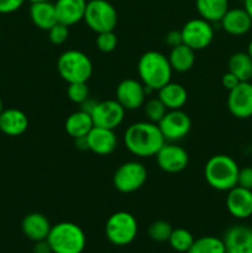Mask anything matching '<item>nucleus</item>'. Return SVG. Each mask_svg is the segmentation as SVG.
Listing matches in <instances>:
<instances>
[{
    "mask_svg": "<svg viewBox=\"0 0 252 253\" xmlns=\"http://www.w3.org/2000/svg\"><path fill=\"white\" fill-rule=\"evenodd\" d=\"M143 108H145V115L147 116V120L155 124L160 123L168 111V109L166 108V105L161 101L158 96L146 100L143 104Z\"/></svg>",
    "mask_w": 252,
    "mask_h": 253,
    "instance_id": "c756f323",
    "label": "nucleus"
},
{
    "mask_svg": "<svg viewBox=\"0 0 252 253\" xmlns=\"http://www.w3.org/2000/svg\"><path fill=\"white\" fill-rule=\"evenodd\" d=\"M165 41L170 48L178 46V44H182L183 39H182V32H180V30H172V31L168 32L165 37Z\"/></svg>",
    "mask_w": 252,
    "mask_h": 253,
    "instance_id": "e433bc0d",
    "label": "nucleus"
},
{
    "mask_svg": "<svg viewBox=\"0 0 252 253\" xmlns=\"http://www.w3.org/2000/svg\"><path fill=\"white\" fill-rule=\"evenodd\" d=\"M124 143L133 156L148 158L157 155L166 140L157 124L147 120L131 124L124 133Z\"/></svg>",
    "mask_w": 252,
    "mask_h": 253,
    "instance_id": "f257e3e1",
    "label": "nucleus"
},
{
    "mask_svg": "<svg viewBox=\"0 0 252 253\" xmlns=\"http://www.w3.org/2000/svg\"><path fill=\"white\" fill-rule=\"evenodd\" d=\"M47 32H48V39L49 41H51V43L59 46V44H63L64 42L68 40L69 26L61 24V22H57V24L54 25V26H52Z\"/></svg>",
    "mask_w": 252,
    "mask_h": 253,
    "instance_id": "72a5a7b5",
    "label": "nucleus"
},
{
    "mask_svg": "<svg viewBox=\"0 0 252 253\" xmlns=\"http://www.w3.org/2000/svg\"><path fill=\"white\" fill-rule=\"evenodd\" d=\"M125 109L118 103L116 99L96 101L90 115L94 126L115 130L123 124L125 118Z\"/></svg>",
    "mask_w": 252,
    "mask_h": 253,
    "instance_id": "ddd939ff",
    "label": "nucleus"
},
{
    "mask_svg": "<svg viewBox=\"0 0 252 253\" xmlns=\"http://www.w3.org/2000/svg\"><path fill=\"white\" fill-rule=\"evenodd\" d=\"M158 91V98L161 99L168 110H178L187 104L188 91L182 84L170 81Z\"/></svg>",
    "mask_w": 252,
    "mask_h": 253,
    "instance_id": "5701e85b",
    "label": "nucleus"
},
{
    "mask_svg": "<svg viewBox=\"0 0 252 253\" xmlns=\"http://www.w3.org/2000/svg\"><path fill=\"white\" fill-rule=\"evenodd\" d=\"M57 71L67 83H88L93 74V62L88 54L78 49L64 51L57 59Z\"/></svg>",
    "mask_w": 252,
    "mask_h": 253,
    "instance_id": "39448f33",
    "label": "nucleus"
},
{
    "mask_svg": "<svg viewBox=\"0 0 252 253\" xmlns=\"http://www.w3.org/2000/svg\"><path fill=\"white\" fill-rule=\"evenodd\" d=\"M155 157L158 167L163 172L169 173V174L182 172L188 167V163H189L188 152L175 142H166Z\"/></svg>",
    "mask_w": 252,
    "mask_h": 253,
    "instance_id": "9b49d317",
    "label": "nucleus"
},
{
    "mask_svg": "<svg viewBox=\"0 0 252 253\" xmlns=\"http://www.w3.org/2000/svg\"><path fill=\"white\" fill-rule=\"evenodd\" d=\"M187 253H226L222 239L215 236H203L194 240Z\"/></svg>",
    "mask_w": 252,
    "mask_h": 253,
    "instance_id": "cd10ccee",
    "label": "nucleus"
},
{
    "mask_svg": "<svg viewBox=\"0 0 252 253\" xmlns=\"http://www.w3.org/2000/svg\"><path fill=\"white\" fill-rule=\"evenodd\" d=\"M237 185L246 189L252 190V167L247 166V167L240 168L239 178H237Z\"/></svg>",
    "mask_w": 252,
    "mask_h": 253,
    "instance_id": "f704fd0d",
    "label": "nucleus"
},
{
    "mask_svg": "<svg viewBox=\"0 0 252 253\" xmlns=\"http://www.w3.org/2000/svg\"><path fill=\"white\" fill-rule=\"evenodd\" d=\"M51 227L49 220L41 212H30L24 217L21 222L24 235L34 242L47 240Z\"/></svg>",
    "mask_w": 252,
    "mask_h": 253,
    "instance_id": "412c9836",
    "label": "nucleus"
},
{
    "mask_svg": "<svg viewBox=\"0 0 252 253\" xmlns=\"http://www.w3.org/2000/svg\"><path fill=\"white\" fill-rule=\"evenodd\" d=\"M180 32H182L183 43L194 49L195 52L209 47L214 40V29L211 22L202 17L192 19L185 22L180 29Z\"/></svg>",
    "mask_w": 252,
    "mask_h": 253,
    "instance_id": "1a4fd4ad",
    "label": "nucleus"
},
{
    "mask_svg": "<svg viewBox=\"0 0 252 253\" xmlns=\"http://www.w3.org/2000/svg\"><path fill=\"white\" fill-rule=\"evenodd\" d=\"M227 109L234 118H252V82H240L234 89L229 90Z\"/></svg>",
    "mask_w": 252,
    "mask_h": 253,
    "instance_id": "4468645a",
    "label": "nucleus"
},
{
    "mask_svg": "<svg viewBox=\"0 0 252 253\" xmlns=\"http://www.w3.org/2000/svg\"><path fill=\"white\" fill-rule=\"evenodd\" d=\"M168 61H169L173 72L185 73V72L190 71L194 66L195 51L184 43L178 44V46L170 48Z\"/></svg>",
    "mask_w": 252,
    "mask_h": 253,
    "instance_id": "393cba45",
    "label": "nucleus"
},
{
    "mask_svg": "<svg viewBox=\"0 0 252 253\" xmlns=\"http://www.w3.org/2000/svg\"><path fill=\"white\" fill-rule=\"evenodd\" d=\"M47 242L52 253H82L85 249L86 237L79 225L63 221L51 227Z\"/></svg>",
    "mask_w": 252,
    "mask_h": 253,
    "instance_id": "20e7f679",
    "label": "nucleus"
},
{
    "mask_svg": "<svg viewBox=\"0 0 252 253\" xmlns=\"http://www.w3.org/2000/svg\"><path fill=\"white\" fill-rule=\"evenodd\" d=\"M86 0H56L54 7L58 22L73 26L84 19L86 9Z\"/></svg>",
    "mask_w": 252,
    "mask_h": 253,
    "instance_id": "aec40b11",
    "label": "nucleus"
},
{
    "mask_svg": "<svg viewBox=\"0 0 252 253\" xmlns=\"http://www.w3.org/2000/svg\"><path fill=\"white\" fill-rule=\"evenodd\" d=\"M195 7L199 16L209 22H220L230 9L229 0H195Z\"/></svg>",
    "mask_w": 252,
    "mask_h": 253,
    "instance_id": "a878e982",
    "label": "nucleus"
},
{
    "mask_svg": "<svg viewBox=\"0 0 252 253\" xmlns=\"http://www.w3.org/2000/svg\"><path fill=\"white\" fill-rule=\"evenodd\" d=\"M29 118L22 110L16 108L4 109L0 114V131L6 136L16 137L26 132Z\"/></svg>",
    "mask_w": 252,
    "mask_h": 253,
    "instance_id": "6ab92c4d",
    "label": "nucleus"
},
{
    "mask_svg": "<svg viewBox=\"0 0 252 253\" xmlns=\"http://www.w3.org/2000/svg\"><path fill=\"white\" fill-rule=\"evenodd\" d=\"M239 83H240L239 78H237L235 74H232L231 72H229V71H227L226 73L221 77L222 86H224L225 89H227V90H231V89H234Z\"/></svg>",
    "mask_w": 252,
    "mask_h": 253,
    "instance_id": "4c0bfd02",
    "label": "nucleus"
},
{
    "mask_svg": "<svg viewBox=\"0 0 252 253\" xmlns=\"http://www.w3.org/2000/svg\"><path fill=\"white\" fill-rule=\"evenodd\" d=\"M227 71L239 78L240 82H251L252 58L247 52H236L231 54L227 62Z\"/></svg>",
    "mask_w": 252,
    "mask_h": 253,
    "instance_id": "bb28decb",
    "label": "nucleus"
},
{
    "mask_svg": "<svg viewBox=\"0 0 252 253\" xmlns=\"http://www.w3.org/2000/svg\"><path fill=\"white\" fill-rule=\"evenodd\" d=\"M240 167L227 155H215L208 160L204 167V178L208 184L219 192H229L237 185Z\"/></svg>",
    "mask_w": 252,
    "mask_h": 253,
    "instance_id": "7ed1b4c3",
    "label": "nucleus"
},
{
    "mask_svg": "<svg viewBox=\"0 0 252 253\" xmlns=\"http://www.w3.org/2000/svg\"><path fill=\"white\" fill-rule=\"evenodd\" d=\"M147 180V169L137 161H128L116 168L113 175V184L118 192L131 194L137 192Z\"/></svg>",
    "mask_w": 252,
    "mask_h": 253,
    "instance_id": "6e6552de",
    "label": "nucleus"
},
{
    "mask_svg": "<svg viewBox=\"0 0 252 253\" xmlns=\"http://www.w3.org/2000/svg\"><path fill=\"white\" fill-rule=\"evenodd\" d=\"M88 150L98 156H109L118 147V137L114 130L94 126L85 136Z\"/></svg>",
    "mask_w": 252,
    "mask_h": 253,
    "instance_id": "dca6fc26",
    "label": "nucleus"
},
{
    "mask_svg": "<svg viewBox=\"0 0 252 253\" xmlns=\"http://www.w3.org/2000/svg\"><path fill=\"white\" fill-rule=\"evenodd\" d=\"M244 9L252 19V0H244Z\"/></svg>",
    "mask_w": 252,
    "mask_h": 253,
    "instance_id": "ea45409f",
    "label": "nucleus"
},
{
    "mask_svg": "<svg viewBox=\"0 0 252 253\" xmlns=\"http://www.w3.org/2000/svg\"><path fill=\"white\" fill-rule=\"evenodd\" d=\"M34 253H52V250H51V247H49L47 240L35 242Z\"/></svg>",
    "mask_w": 252,
    "mask_h": 253,
    "instance_id": "58836bf2",
    "label": "nucleus"
},
{
    "mask_svg": "<svg viewBox=\"0 0 252 253\" xmlns=\"http://www.w3.org/2000/svg\"><path fill=\"white\" fill-rule=\"evenodd\" d=\"M194 240L195 239L193 237L192 232L183 229V227H178V229H173L168 242H169L170 247H172L174 251L180 253H187L189 251L190 247H192Z\"/></svg>",
    "mask_w": 252,
    "mask_h": 253,
    "instance_id": "c85d7f7f",
    "label": "nucleus"
},
{
    "mask_svg": "<svg viewBox=\"0 0 252 253\" xmlns=\"http://www.w3.org/2000/svg\"><path fill=\"white\" fill-rule=\"evenodd\" d=\"M137 73L148 91H157L172 81L173 69L165 54L158 51H147L138 59Z\"/></svg>",
    "mask_w": 252,
    "mask_h": 253,
    "instance_id": "f03ea898",
    "label": "nucleus"
},
{
    "mask_svg": "<svg viewBox=\"0 0 252 253\" xmlns=\"http://www.w3.org/2000/svg\"><path fill=\"white\" fill-rule=\"evenodd\" d=\"M67 96L69 100L73 101L74 104H82L89 99V86L88 83L79 82V83H69L67 86Z\"/></svg>",
    "mask_w": 252,
    "mask_h": 253,
    "instance_id": "2f4dec72",
    "label": "nucleus"
},
{
    "mask_svg": "<svg viewBox=\"0 0 252 253\" xmlns=\"http://www.w3.org/2000/svg\"><path fill=\"white\" fill-rule=\"evenodd\" d=\"M173 231V227L169 222L165 220H157L153 221L148 227V235L151 239L156 242H166L169 240L170 234Z\"/></svg>",
    "mask_w": 252,
    "mask_h": 253,
    "instance_id": "7c9ffc66",
    "label": "nucleus"
},
{
    "mask_svg": "<svg viewBox=\"0 0 252 253\" xmlns=\"http://www.w3.org/2000/svg\"><path fill=\"white\" fill-rule=\"evenodd\" d=\"M246 52L249 53V56L252 58V40L249 42V44H247V51Z\"/></svg>",
    "mask_w": 252,
    "mask_h": 253,
    "instance_id": "a19ab883",
    "label": "nucleus"
},
{
    "mask_svg": "<svg viewBox=\"0 0 252 253\" xmlns=\"http://www.w3.org/2000/svg\"><path fill=\"white\" fill-rule=\"evenodd\" d=\"M95 43L99 51L103 53H110L118 47V36L114 31L100 32L96 34Z\"/></svg>",
    "mask_w": 252,
    "mask_h": 253,
    "instance_id": "473e14b6",
    "label": "nucleus"
},
{
    "mask_svg": "<svg viewBox=\"0 0 252 253\" xmlns=\"http://www.w3.org/2000/svg\"><path fill=\"white\" fill-rule=\"evenodd\" d=\"M157 125L166 142H177L190 132L192 119L182 109L168 110Z\"/></svg>",
    "mask_w": 252,
    "mask_h": 253,
    "instance_id": "9d476101",
    "label": "nucleus"
},
{
    "mask_svg": "<svg viewBox=\"0 0 252 253\" xmlns=\"http://www.w3.org/2000/svg\"><path fill=\"white\" fill-rule=\"evenodd\" d=\"M137 220L131 212L116 211L106 220V239L115 246L130 245L137 236Z\"/></svg>",
    "mask_w": 252,
    "mask_h": 253,
    "instance_id": "0eeeda50",
    "label": "nucleus"
},
{
    "mask_svg": "<svg viewBox=\"0 0 252 253\" xmlns=\"http://www.w3.org/2000/svg\"><path fill=\"white\" fill-rule=\"evenodd\" d=\"M118 20L115 6L108 0H89L86 2L83 21L95 34L115 31Z\"/></svg>",
    "mask_w": 252,
    "mask_h": 253,
    "instance_id": "423d86ee",
    "label": "nucleus"
},
{
    "mask_svg": "<svg viewBox=\"0 0 252 253\" xmlns=\"http://www.w3.org/2000/svg\"><path fill=\"white\" fill-rule=\"evenodd\" d=\"M226 209L231 216L246 220L252 216V190L236 185L227 192Z\"/></svg>",
    "mask_w": 252,
    "mask_h": 253,
    "instance_id": "2eb2a0df",
    "label": "nucleus"
},
{
    "mask_svg": "<svg viewBox=\"0 0 252 253\" xmlns=\"http://www.w3.org/2000/svg\"><path fill=\"white\" fill-rule=\"evenodd\" d=\"M30 17H31L32 24L37 29L43 30V31H48L52 26L58 22L54 2L52 1L31 2Z\"/></svg>",
    "mask_w": 252,
    "mask_h": 253,
    "instance_id": "4be33fe9",
    "label": "nucleus"
},
{
    "mask_svg": "<svg viewBox=\"0 0 252 253\" xmlns=\"http://www.w3.org/2000/svg\"><path fill=\"white\" fill-rule=\"evenodd\" d=\"M0 39H1V35H0Z\"/></svg>",
    "mask_w": 252,
    "mask_h": 253,
    "instance_id": "c03bdc74",
    "label": "nucleus"
},
{
    "mask_svg": "<svg viewBox=\"0 0 252 253\" xmlns=\"http://www.w3.org/2000/svg\"><path fill=\"white\" fill-rule=\"evenodd\" d=\"M94 127L93 119L89 113L84 110H78L72 113L71 115L67 118L66 124H64V128L66 132L71 136L72 138L77 140V138L85 137L91 128Z\"/></svg>",
    "mask_w": 252,
    "mask_h": 253,
    "instance_id": "b1692460",
    "label": "nucleus"
},
{
    "mask_svg": "<svg viewBox=\"0 0 252 253\" xmlns=\"http://www.w3.org/2000/svg\"><path fill=\"white\" fill-rule=\"evenodd\" d=\"M148 90L142 82L133 78H126L116 86L115 99L125 110H136L143 106Z\"/></svg>",
    "mask_w": 252,
    "mask_h": 253,
    "instance_id": "f8f14e48",
    "label": "nucleus"
},
{
    "mask_svg": "<svg viewBox=\"0 0 252 253\" xmlns=\"http://www.w3.org/2000/svg\"><path fill=\"white\" fill-rule=\"evenodd\" d=\"M220 24L222 30L231 36H244L252 29V19L244 7L227 10Z\"/></svg>",
    "mask_w": 252,
    "mask_h": 253,
    "instance_id": "a211bd4d",
    "label": "nucleus"
},
{
    "mask_svg": "<svg viewBox=\"0 0 252 253\" xmlns=\"http://www.w3.org/2000/svg\"><path fill=\"white\" fill-rule=\"evenodd\" d=\"M26 0H0V14H12L24 5Z\"/></svg>",
    "mask_w": 252,
    "mask_h": 253,
    "instance_id": "c9c22d12",
    "label": "nucleus"
},
{
    "mask_svg": "<svg viewBox=\"0 0 252 253\" xmlns=\"http://www.w3.org/2000/svg\"><path fill=\"white\" fill-rule=\"evenodd\" d=\"M226 253H252V227L235 225L226 230L222 239Z\"/></svg>",
    "mask_w": 252,
    "mask_h": 253,
    "instance_id": "f3484780",
    "label": "nucleus"
},
{
    "mask_svg": "<svg viewBox=\"0 0 252 253\" xmlns=\"http://www.w3.org/2000/svg\"><path fill=\"white\" fill-rule=\"evenodd\" d=\"M2 110H4V108H2V100L1 98H0V114H1Z\"/></svg>",
    "mask_w": 252,
    "mask_h": 253,
    "instance_id": "37998d69",
    "label": "nucleus"
},
{
    "mask_svg": "<svg viewBox=\"0 0 252 253\" xmlns=\"http://www.w3.org/2000/svg\"><path fill=\"white\" fill-rule=\"evenodd\" d=\"M31 2H37V1H52V0H29Z\"/></svg>",
    "mask_w": 252,
    "mask_h": 253,
    "instance_id": "79ce46f5",
    "label": "nucleus"
}]
</instances>
